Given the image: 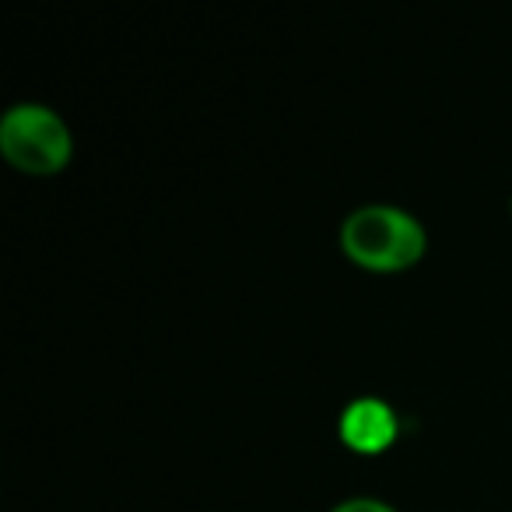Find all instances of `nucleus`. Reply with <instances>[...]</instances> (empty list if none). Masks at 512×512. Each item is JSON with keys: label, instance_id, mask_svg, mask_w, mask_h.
<instances>
[{"label": "nucleus", "instance_id": "obj_1", "mask_svg": "<svg viewBox=\"0 0 512 512\" xmlns=\"http://www.w3.org/2000/svg\"><path fill=\"white\" fill-rule=\"evenodd\" d=\"M341 242L351 260L372 271H400L425 253V228L404 207L365 204L344 218Z\"/></svg>", "mask_w": 512, "mask_h": 512}, {"label": "nucleus", "instance_id": "obj_2", "mask_svg": "<svg viewBox=\"0 0 512 512\" xmlns=\"http://www.w3.org/2000/svg\"><path fill=\"white\" fill-rule=\"evenodd\" d=\"M0 148L25 172H60L71 158V130L50 106L22 102L0 120Z\"/></svg>", "mask_w": 512, "mask_h": 512}, {"label": "nucleus", "instance_id": "obj_3", "mask_svg": "<svg viewBox=\"0 0 512 512\" xmlns=\"http://www.w3.org/2000/svg\"><path fill=\"white\" fill-rule=\"evenodd\" d=\"M341 435L358 453H379L397 439V411L379 397H358L344 407Z\"/></svg>", "mask_w": 512, "mask_h": 512}, {"label": "nucleus", "instance_id": "obj_4", "mask_svg": "<svg viewBox=\"0 0 512 512\" xmlns=\"http://www.w3.org/2000/svg\"><path fill=\"white\" fill-rule=\"evenodd\" d=\"M330 512H397V509L379 502V498H344V502H337Z\"/></svg>", "mask_w": 512, "mask_h": 512}]
</instances>
